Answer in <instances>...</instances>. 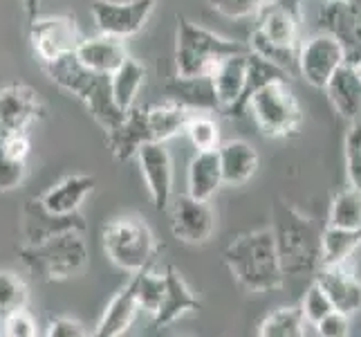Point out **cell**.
Listing matches in <instances>:
<instances>
[{
    "label": "cell",
    "instance_id": "cell-6",
    "mask_svg": "<svg viewBox=\"0 0 361 337\" xmlns=\"http://www.w3.org/2000/svg\"><path fill=\"white\" fill-rule=\"evenodd\" d=\"M104 249L113 264L126 272L151 268L157 256V241L151 227L137 216H119L106 223Z\"/></svg>",
    "mask_w": 361,
    "mask_h": 337
},
{
    "label": "cell",
    "instance_id": "cell-8",
    "mask_svg": "<svg viewBox=\"0 0 361 337\" xmlns=\"http://www.w3.org/2000/svg\"><path fill=\"white\" fill-rule=\"evenodd\" d=\"M345 61L348 57L341 41L323 30L298 45V74L319 90L326 88L334 70Z\"/></svg>",
    "mask_w": 361,
    "mask_h": 337
},
{
    "label": "cell",
    "instance_id": "cell-29",
    "mask_svg": "<svg viewBox=\"0 0 361 337\" xmlns=\"http://www.w3.org/2000/svg\"><path fill=\"white\" fill-rule=\"evenodd\" d=\"M144 79H146V68L142 64H137V61L130 57H126V61H123V64L110 74V90H113V99L123 112L135 106L137 93H140Z\"/></svg>",
    "mask_w": 361,
    "mask_h": 337
},
{
    "label": "cell",
    "instance_id": "cell-20",
    "mask_svg": "<svg viewBox=\"0 0 361 337\" xmlns=\"http://www.w3.org/2000/svg\"><path fill=\"white\" fill-rule=\"evenodd\" d=\"M332 108L348 122L361 117V77L355 64L345 61L328 79L326 88Z\"/></svg>",
    "mask_w": 361,
    "mask_h": 337
},
{
    "label": "cell",
    "instance_id": "cell-11",
    "mask_svg": "<svg viewBox=\"0 0 361 337\" xmlns=\"http://www.w3.org/2000/svg\"><path fill=\"white\" fill-rule=\"evenodd\" d=\"M155 0H135V3H113V0H94L92 18L97 28L106 36L128 39L140 32L148 16L153 14Z\"/></svg>",
    "mask_w": 361,
    "mask_h": 337
},
{
    "label": "cell",
    "instance_id": "cell-45",
    "mask_svg": "<svg viewBox=\"0 0 361 337\" xmlns=\"http://www.w3.org/2000/svg\"><path fill=\"white\" fill-rule=\"evenodd\" d=\"M355 68H357V72H359V77H361V57L355 61Z\"/></svg>",
    "mask_w": 361,
    "mask_h": 337
},
{
    "label": "cell",
    "instance_id": "cell-36",
    "mask_svg": "<svg viewBox=\"0 0 361 337\" xmlns=\"http://www.w3.org/2000/svg\"><path fill=\"white\" fill-rule=\"evenodd\" d=\"M184 133L189 135L191 144L197 151H214L220 146V131L218 124L211 119L209 112H193L186 122Z\"/></svg>",
    "mask_w": 361,
    "mask_h": 337
},
{
    "label": "cell",
    "instance_id": "cell-30",
    "mask_svg": "<svg viewBox=\"0 0 361 337\" xmlns=\"http://www.w3.org/2000/svg\"><path fill=\"white\" fill-rule=\"evenodd\" d=\"M260 337H303L305 317L301 306H281L269 313L258 326Z\"/></svg>",
    "mask_w": 361,
    "mask_h": 337
},
{
    "label": "cell",
    "instance_id": "cell-14",
    "mask_svg": "<svg viewBox=\"0 0 361 337\" xmlns=\"http://www.w3.org/2000/svg\"><path fill=\"white\" fill-rule=\"evenodd\" d=\"M70 230H79L85 232V220L79 214H70V216H56V214H49V211L41 205L39 198H32L27 201L23 209V223H20V232H23V239L25 245H32V243H41L45 239L61 232H70Z\"/></svg>",
    "mask_w": 361,
    "mask_h": 337
},
{
    "label": "cell",
    "instance_id": "cell-7",
    "mask_svg": "<svg viewBox=\"0 0 361 337\" xmlns=\"http://www.w3.org/2000/svg\"><path fill=\"white\" fill-rule=\"evenodd\" d=\"M258 131L271 140L294 135L303 124V110L288 81H271L258 88L247 102Z\"/></svg>",
    "mask_w": 361,
    "mask_h": 337
},
{
    "label": "cell",
    "instance_id": "cell-1",
    "mask_svg": "<svg viewBox=\"0 0 361 337\" xmlns=\"http://www.w3.org/2000/svg\"><path fill=\"white\" fill-rule=\"evenodd\" d=\"M222 259L235 283L247 292H274L283 288L285 274L271 227L240 234L225 247Z\"/></svg>",
    "mask_w": 361,
    "mask_h": 337
},
{
    "label": "cell",
    "instance_id": "cell-9",
    "mask_svg": "<svg viewBox=\"0 0 361 337\" xmlns=\"http://www.w3.org/2000/svg\"><path fill=\"white\" fill-rule=\"evenodd\" d=\"M30 28V39L34 54L41 59V64H49L63 54L77 49L81 34L74 16H36Z\"/></svg>",
    "mask_w": 361,
    "mask_h": 337
},
{
    "label": "cell",
    "instance_id": "cell-31",
    "mask_svg": "<svg viewBox=\"0 0 361 337\" xmlns=\"http://www.w3.org/2000/svg\"><path fill=\"white\" fill-rule=\"evenodd\" d=\"M249 49L254 54L267 59L269 64L279 66L281 70H285L294 77L298 74V45H281V43H274L269 41L267 36H263L258 30L252 32V39H249Z\"/></svg>",
    "mask_w": 361,
    "mask_h": 337
},
{
    "label": "cell",
    "instance_id": "cell-42",
    "mask_svg": "<svg viewBox=\"0 0 361 337\" xmlns=\"http://www.w3.org/2000/svg\"><path fill=\"white\" fill-rule=\"evenodd\" d=\"M0 146L3 151L16 160H27L30 155V140L27 133H0Z\"/></svg>",
    "mask_w": 361,
    "mask_h": 337
},
{
    "label": "cell",
    "instance_id": "cell-46",
    "mask_svg": "<svg viewBox=\"0 0 361 337\" xmlns=\"http://www.w3.org/2000/svg\"><path fill=\"white\" fill-rule=\"evenodd\" d=\"M113 3H135V0H113Z\"/></svg>",
    "mask_w": 361,
    "mask_h": 337
},
{
    "label": "cell",
    "instance_id": "cell-34",
    "mask_svg": "<svg viewBox=\"0 0 361 337\" xmlns=\"http://www.w3.org/2000/svg\"><path fill=\"white\" fill-rule=\"evenodd\" d=\"M135 279H137V306L144 313L155 315L166 285L164 274H155L151 272V268H144L140 272H135Z\"/></svg>",
    "mask_w": 361,
    "mask_h": 337
},
{
    "label": "cell",
    "instance_id": "cell-41",
    "mask_svg": "<svg viewBox=\"0 0 361 337\" xmlns=\"http://www.w3.org/2000/svg\"><path fill=\"white\" fill-rule=\"evenodd\" d=\"M314 329L323 337H345L350 333V321H348V315L339 313V310H332V313L323 317Z\"/></svg>",
    "mask_w": 361,
    "mask_h": 337
},
{
    "label": "cell",
    "instance_id": "cell-2",
    "mask_svg": "<svg viewBox=\"0 0 361 337\" xmlns=\"http://www.w3.org/2000/svg\"><path fill=\"white\" fill-rule=\"evenodd\" d=\"M43 68L47 72V77L52 79L61 90L74 95L79 102L85 104L92 119L106 133L113 131L123 119V115H126L113 99L110 74H102V72L85 68L74 52L59 57L54 61H49V64H43Z\"/></svg>",
    "mask_w": 361,
    "mask_h": 337
},
{
    "label": "cell",
    "instance_id": "cell-37",
    "mask_svg": "<svg viewBox=\"0 0 361 337\" xmlns=\"http://www.w3.org/2000/svg\"><path fill=\"white\" fill-rule=\"evenodd\" d=\"M301 310H303L305 321H307V324H312V326H317V324H319L323 317H326L328 313H332L334 306H332V302L328 299L326 290H323L321 285L314 281V283L307 288L305 297H303Z\"/></svg>",
    "mask_w": 361,
    "mask_h": 337
},
{
    "label": "cell",
    "instance_id": "cell-4",
    "mask_svg": "<svg viewBox=\"0 0 361 337\" xmlns=\"http://www.w3.org/2000/svg\"><path fill=\"white\" fill-rule=\"evenodd\" d=\"M20 264L43 281H66L88 268L90 254L83 232L70 230L49 236L41 243L20 247Z\"/></svg>",
    "mask_w": 361,
    "mask_h": 337
},
{
    "label": "cell",
    "instance_id": "cell-10",
    "mask_svg": "<svg viewBox=\"0 0 361 337\" xmlns=\"http://www.w3.org/2000/svg\"><path fill=\"white\" fill-rule=\"evenodd\" d=\"M216 230V214L209 201L182 194L173 201L171 207V232L178 241L186 245H202L207 243Z\"/></svg>",
    "mask_w": 361,
    "mask_h": 337
},
{
    "label": "cell",
    "instance_id": "cell-22",
    "mask_svg": "<svg viewBox=\"0 0 361 337\" xmlns=\"http://www.w3.org/2000/svg\"><path fill=\"white\" fill-rule=\"evenodd\" d=\"M140 313V306H137V279H135V272L130 281L123 285V288L113 297V302H110L104 310L102 319L97 324V331L94 335L97 337H119L126 333L133 321Z\"/></svg>",
    "mask_w": 361,
    "mask_h": 337
},
{
    "label": "cell",
    "instance_id": "cell-32",
    "mask_svg": "<svg viewBox=\"0 0 361 337\" xmlns=\"http://www.w3.org/2000/svg\"><path fill=\"white\" fill-rule=\"evenodd\" d=\"M328 225H332V227H345V230L361 227V194L357 189L350 187V189L339 191L332 198Z\"/></svg>",
    "mask_w": 361,
    "mask_h": 337
},
{
    "label": "cell",
    "instance_id": "cell-5",
    "mask_svg": "<svg viewBox=\"0 0 361 337\" xmlns=\"http://www.w3.org/2000/svg\"><path fill=\"white\" fill-rule=\"evenodd\" d=\"M249 52L247 43H238L209 32L189 18L178 16L176 32V72L178 77H202L214 70L220 59Z\"/></svg>",
    "mask_w": 361,
    "mask_h": 337
},
{
    "label": "cell",
    "instance_id": "cell-44",
    "mask_svg": "<svg viewBox=\"0 0 361 337\" xmlns=\"http://www.w3.org/2000/svg\"><path fill=\"white\" fill-rule=\"evenodd\" d=\"M23 5H25V14H27L30 20H34L36 16H39L41 0H23Z\"/></svg>",
    "mask_w": 361,
    "mask_h": 337
},
{
    "label": "cell",
    "instance_id": "cell-35",
    "mask_svg": "<svg viewBox=\"0 0 361 337\" xmlns=\"http://www.w3.org/2000/svg\"><path fill=\"white\" fill-rule=\"evenodd\" d=\"M343 165L345 178L353 189L361 194V117L350 122V129L345 131L343 140Z\"/></svg>",
    "mask_w": 361,
    "mask_h": 337
},
{
    "label": "cell",
    "instance_id": "cell-15",
    "mask_svg": "<svg viewBox=\"0 0 361 337\" xmlns=\"http://www.w3.org/2000/svg\"><path fill=\"white\" fill-rule=\"evenodd\" d=\"M247 54L249 52L220 59L214 70L209 72L220 104V112H225L229 117H238V104L247 79Z\"/></svg>",
    "mask_w": 361,
    "mask_h": 337
},
{
    "label": "cell",
    "instance_id": "cell-33",
    "mask_svg": "<svg viewBox=\"0 0 361 337\" xmlns=\"http://www.w3.org/2000/svg\"><path fill=\"white\" fill-rule=\"evenodd\" d=\"M27 302H30V290L25 281L16 272L0 270V321L20 308H27Z\"/></svg>",
    "mask_w": 361,
    "mask_h": 337
},
{
    "label": "cell",
    "instance_id": "cell-16",
    "mask_svg": "<svg viewBox=\"0 0 361 337\" xmlns=\"http://www.w3.org/2000/svg\"><path fill=\"white\" fill-rule=\"evenodd\" d=\"M314 281L326 290L334 310L355 315L361 310V281L345 266H321L314 272Z\"/></svg>",
    "mask_w": 361,
    "mask_h": 337
},
{
    "label": "cell",
    "instance_id": "cell-27",
    "mask_svg": "<svg viewBox=\"0 0 361 337\" xmlns=\"http://www.w3.org/2000/svg\"><path fill=\"white\" fill-rule=\"evenodd\" d=\"M191 115H193V110L173 102V99L148 106L146 119H148V126H151L153 142H166L171 137L184 133L186 122H189Z\"/></svg>",
    "mask_w": 361,
    "mask_h": 337
},
{
    "label": "cell",
    "instance_id": "cell-25",
    "mask_svg": "<svg viewBox=\"0 0 361 337\" xmlns=\"http://www.w3.org/2000/svg\"><path fill=\"white\" fill-rule=\"evenodd\" d=\"M169 99L186 106L193 112H220L211 74L202 77H176L166 83Z\"/></svg>",
    "mask_w": 361,
    "mask_h": 337
},
{
    "label": "cell",
    "instance_id": "cell-21",
    "mask_svg": "<svg viewBox=\"0 0 361 337\" xmlns=\"http://www.w3.org/2000/svg\"><path fill=\"white\" fill-rule=\"evenodd\" d=\"M94 184L97 180L92 176H83V173H79V176H68L61 182L49 187L39 201L49 214H56V216L79 214L83 201L94 191Z\"/></svg>",
    "mask_w": 361,
    "mask_h": 337
},
{
    "label": "cell",
    "instance_id": "cell-40",
    "mask_svg": "<svg viewBox=\"0 0 361 337\" xmlns=\"http://www.w3.org/2000/svg\"><path fill=\"white\" fill-rule=\"evenodd\" d=\"M0 335L7 337H36L39 335V326H36L34 317L27 313V308H20L16 313L7 315L0 321Z\"/></svg>",
    "mask_w": 361,
    "mask_h": 337
},
{
    "label": "cell",
    "instance_id": "cell-38",
    "mask_svg": "<svg viewBox=\"0 0 361 337\" xmlns=\"http://www.w3.org/2000/svg\"><path fill=\"white\" fill-rule=\"evenodd\" d=\"M271 0H209L211 9L227 18H249L256 16Z\"/></svg>",
    "mask_w": 361,
    "mask_h": 337
},
{
    "label": "cell",
    "instance_id": "cell-13",
    "mask_svg": "<svg viewBox=\"0 0 361 337\" xmlns=\"http://www.w3.org/2000/svg\"><path fill=\"white\" fill-rule=\"evenodd\" d=\"M43 117V104L34 88L9 83L0 88V133H25Z\"/></svg>",
    "mask_w": 361,
    "mask_h": 337
},
{
    "label": "cell",
    "instance_id": "cell-47",
    "mask_svg": "<svg viewBox=\"0 0 361 337\" xmlns=\"http://www.w3.org/2000/svg\"><path fill=\"white\" fill-rule=\"evenodd\" d=\"M341 3H348V0H341Z\"/></svg>",
    "mask_w": 361,
    "mask_h": 337
},
{
    "label": "cell",
    "instance_id": "cell-17",
    "mask_svg": "<svg viewBox=\"0 0 361 337\" xmlns=\"http://www.w3.org/2000/svg\"><path fill=\"white\" fill-rule=\"evenodd\" d=\"M298 0H271L258 11V32L281 45H298Z\"/></svg>",
    "mask_w": 361,
    "mask_h": 337
},
{
    "label": "cell",
    "instance_id": "cell-39",
    "mask_svg": "<svg viewBox=\"0 0 361 337\" xmlns=\"http://www.w3.org/2000/svg\"><path fill=\"white\" fill-rule=\"evenodd\" d=\"M25 176H27V167L25 160H16L3 151L0 146V191H11L23 184Z\"/></svg>",
    "mask_w": 361,
    "mask_h": 337
},
{
    "label": "cell",
    "instance_id": "cell-12",
    "mask_svg": "<svg viewBox=\"0 0 361 337\" xmlns=\"http://www.w3.org/2000/svg\"><path fill=\"white\" fill-rule=\"evenodd\" d=\"M135 160L151 194L153 207L157 211H166L173 198V160L164 148V142L142 144L137 148Z\"/></svg>",
    "mask_w": 361,
    "mask_h": 337
},
{
    "label": "cell",
    "instance_id": "cell-18",
    "mask_svg": "<svg viewBox=\"0 0 361 337\" xmlns=\"http://www.w3.org/2000/svg\"><path fill=\"white\" fill-rule=\"evenodd\" d=\"M108 146L113 151L117 162H128L135 158L137 148L146 142H153L151 126L146 119V108H128L123 119L117 124L113 131L106 133Z\"/></svg>",
    "mask_w": 361,
    "mask_h": 337
},
{
    "label": "cell",
    "instance_id": "cell-3",
    "mask_svg": "<svg viewBox=\"0 0 361 337\" xmlns=\"http://www.w3.org/2000/svg\"><path fill=\"white\" fill-rule=\"evenodd\" d=\"M274 239L285 277L314 274L321 266V230L296 207L279 201L274 207Z\"/></svg>",
    "mask_w": 361,
    "mask_h": 337
},
{
    "label": "cell",
    "instance_id": "cell-23",
    "mask_svg": "<svg viewBox=\"0 0 361 337\" xmlns=\"http://www.w3.org/2000/svg\"><path fill=\"white\" fill-rule=\"evenodd\" d=\"M220 158V171H222V184L238 187L254 178L258 171V153L256 148L245 140H229L218 146Z\"/></svg>",
    "mask_w": 361,
    "mask_h": 337
},
{
    "label": "cell",
    "instance_id": "cell-28",
    "mask_svg": "<svg viewBox=\"0 0 361 337\" xmlns=\"http://www.w3.org/2000/svg\"><path fill=\"white\" fill-rule=\"evenodd\" d=\"M361 245V227L345 230L328 225L321 232V266H345ZM319 266V268H321Z\"/></svg>",
    "mask_w": 361,
    "mask_h": 337
},
{
    "label": "cell",
    "instance_id": "cell-24",
    "mask_svg": "<svg viewBox=\"0 0 361 337\" xmlns=\"http://www.w3.org/2000/svg\"><path fill=\"white\" fill-rule=\"evenodd\" d=\"M74 54H77V59L85 68L102 74H113L128 57L121 39L106 34L94 36V39H81Z\"/></svg>",
    "mask_w": 361,
    "mask_h": 337
},
{
    "label": "cell",
    "instance_id": "cell-43",
    "mask_svg": "<svg viewBox=\"0 0 361 337\" xmlns=\"http://www.w3.org/2000/svg\"><path fill=\"white\" fill-rule=\"evenodd\" d=\"M47 335L49 337H83L88 333H85V329L79 321H74L70 317H56L47 324Z\"/></svg>",
    "mask_w": 361,
    "mask_h": 337
},
{
    "label": "cell",
    "instance_id": "cell-26",
    "mask_svg": "<svg viewBox=\"0 0 361 337\" xmlns=\"http://www.w3.org/2000/svg\"><path fill=\"white\" fill-rule=\"evenodd\" d=\"M222 187V171L218 148L214 151H197L186 173V194L197 201H211Z\"/></svg>",
    "mask_w": 361,
    "mask_h": 337
},
{
    "label": "cell",
    "instance_id": "cell-19",
    "mask_svg": "<svg viewBox=\"0 0 361 337\" xmlns=\"http://www.w3.org/2000/svg\"><path fill=\"white\" fill-rule=\"evenodd\" d=\"M164 279H166L164 295H161L159 308L155 310V315H153L155 329H164L176 319H180L182 315L195 313V310L202 308V304L193 297L191 288L186 285V281L182 279V274L176 268H166Z\"/></svg>",
    "mask_w": 361,
    "mask_h": 337
}]
</instances>
